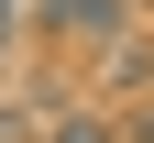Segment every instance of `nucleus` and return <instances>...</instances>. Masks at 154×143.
I'll use <instances>...</instances> for the list:
<instances>
[{
  "label": "nucleus",
  "instance_id": "f257e3e1",
  "mask_svg": "<svg viewBox=\"0 0 154 143\" xmlns=\"http://www.w3.org/2000/svg\"><path fill=\"white\" fill-rule=\"evenodd\" d=\"M33 33H55L66 55H99L132 33V0H33Z\"/></svg>",
  "mask_w": 154,
  "mask_h": 143
},
{
  "label": "nucleus",
  "instance_id": "f03ea898",
  "mask_svg": "<svg viewBox=\"0 0 154 143\" xmlns=\"http://www.w3.org/2000/svg\"><path fill=\"white\" fill-rule=\"evenodd\" d=\"M33 143H121V110H99V99H55Z\"/></svg>",
  "mask_w": 154,
  "mask_h": 143
},
{
  "label": "nucleus",
  "instance_id": "7ed1b4c3",
  "mask_svg": "<svg viewBox=\"0 0 154 143\" xmlns=\"http://www.w3.org/2000/svg\"><path fill=\"white\" fill-rule=\"evenodd\" d=\"M99 88H110V99H143V88H154V44H143V33L99 44Z\"/></svg>",
  "mask_w": 154,
  "mask_h": 143
},
{
  "label": "nucleus",
  "instance_id": "20e7f679",
  "mask_svg": "<svg viewBox=\"0 0 154 143\" xmlns=\"http://www.w3.org/2000/svg\"><path fill=\"white\" fill-rule=\"evenodd\" d=\"M33 132H44V99H11L0 88V143H33Z\"/></svg>",
  "mask_w": 154,
  "mask_h": 143
},
{
  "label": "nucleus",
  "instance_id": "39448f33",
  "mask_svg": "<svg viewBox=\"0 0 154 143\" xmlns=\"http://www.w3.org/2000/svg\"><path fill=\"white\" fill-rule=\"evenodd\" d=\"M22 33H33V0H0V55L22 44Z\"/></svg>",
  "mask_w": 154,
  "mask_h": 143
},
{
  "label": "nucleus",
  "instance_id": "423d86ee",
  "mask_svg": "<svg viewBox=\"0 0 154 143\" xmlns=\"http://www.w3.org/2000/svg\"><path fill=\"white\" fill-rule=\"evenodd\" d=\"M121 143H154V88L132 99V121H121Z\"/></svg>",
  "mask_w": 154,
  "mask_h": 143
},
{
  "label": "nucleus",
  "instance_id": "0eeeda50",
  "mask_svg": "<svg viewBox=\"0 0 154 143\" xmlns=\"http://www.w3.org/2000/svg\"><path fill=\"white\" fill-rule=\"evenodd\" d=\"M132 11H154V0H132Z\"/></svg>",
  "mask_w": 154,
  "mask_h": 143
}]
</instances>
